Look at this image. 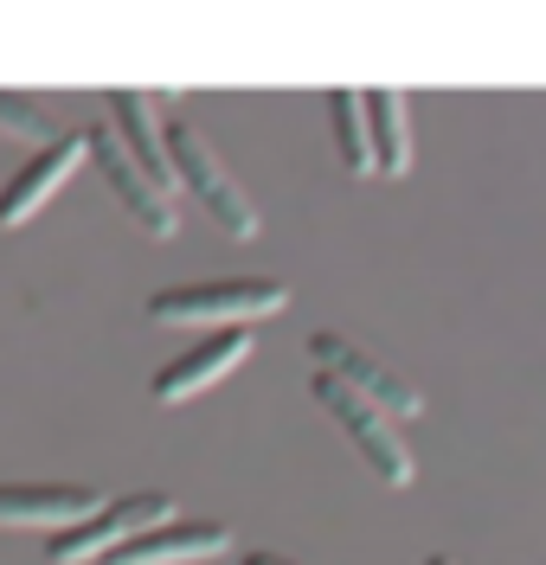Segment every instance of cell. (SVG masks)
Returning a JSON list of instances; mask_svg holds the SVG:
<instances>
[{
  "mask_svg": "<svg viewBox=\"0 0 546 565\" xmlns=\"http://www.w3.org/2000/svg\"><path fill=\"white\" fill-rule=\"evenodd\" d=\"M290 302V289L277 277H213V282H174V289H154L142 316L154 328H245L264 321Z\"/></svg>",
  "mask_w": 546,
  "mask_h": 565,
  "instance_id": "obj_1",
  "label": "cell"
},
{
  "mask_svg": "<svg viewBox=\"0 0 546 565\" xmlns=\"http://www.w3.org/2000/svg\"><path fill=\"white\" fill-rule=\"evenodd\" d=\"M168 154H174V180H181L186 193L213 212L218 232H232V238H257V232H264V212H257V200L238 186V180H232V168L218 161V148L200 136V129L168 122Z\"/></svg>",
  "mask_w": 546,
  "mask_h": 565,
  "instance_id": "obj_2",
  "label": "cell"
},
{
  "mask_svg": "<svg viewBox=\"0 0 546 565\" xmlns=\"http://www.w3.org/2000/svg\"><path fill=\"white\" fill-rule=\"evenodd\" d=\"M309 392H315V405H322L328 418L341 424V437L361 450L366 469H373L386 489H405V482L418 476V462H411V444L399 437V424L386 418L379 405L354 398V392L341 386V380H328V373H315V380H309Z\"/></svg>",
  "mask_w": 546,
  "mask_h": 565,
  "instance_id": "obj_3",
  "label": "cell"
},
{
  "mask_svg": "<svg viewBox=\"0 0 546 565\" xmlns=\"http://www.w3.org/2000/svg\"><path fill=\"white\" fill-rule=\"evenodd\" d=\"M174 521V501L168 494H122V501H104L84 527L58 533V540H45V559L52 565H90V559H109V553H122L129 540H142V533L168 527Z\"/></svg>",
  "mask_w": 546,
  "mask_h": 565,
  "instance_id": "obj_4",
  "label": "cell"
},
{
  "mask_svg": "<svg viewBox=\"0 0 546 565\" xmlns=\"http://www.w3.org/2000/svg\"><path fill=\"white\" fill-rule=\"evenodd\" d=\"M84 141H90V161H97V174L109 180L116 206L129 212V218L142 225L148 238H174V232H181L174 193H168V186H154V174H148L142 161L129 154V141H122L116 129H109V116L97 122V129H84Z\"/></svg>",
  "mask_w": 546,
  "mask_h": 565,
  "instance_id": "obj_5",
  "label": "cell"
},
{
  "mask_svg": "<svg viewBox=\"0 0 546 565\" xmlns=\"http://www.w3.org/2000/svg\"><path fill=\"white\" fill-rule=\"evenodd\" d=\"M309 360H315V373H328V380H341V386L354 392V398H366V405H379L386 418H418L425 412V392L411 386V380H399L386 360H373L366 348H354L347 334H309Z\"/></svg>",
  "mask_w": 546,
  "mask_h": 565,
  "instance_id": "obj_6",
  "label": "cell"
},
{
  "mask_svg": "<svg viewBox=\"0 0 546 565\" xmlns=\"http://www.w3.org/2000/svg\"><path fill=\"white\" fill-rule=\"evenodd\" d=\"M104 508L97 489L77 482H0V527H39V533H72Z\"/></svg>",
  "mask_w": 546,
  "mask_h": 565,
  "instance_id": "obj_7",
  "label": "cell"
},
{
  "mask_svg": "<svg viewBox=\"0 0 546 565\" xmlns=\"http://www.w3.org/2000/svg\"><path fill=\"white\" fill-rule=\"evenodd\" d=\"M77 161H90V141H84V129H65L52 148H39L33 161H26L20 174L0 186V232L26 225V218H33V212L77 174Z\"/></svg>",
  "mask_w": 546,
  "mask_h": 565,
  "instance_id": "obj_8",
  "label": "cell"
},
{
  "mask_svg": "<svg viewBox=\"0 0 546 565\" xmlns=\"http://www.w3.org/2000/svg\"><path fill=\"white\" fill-rule=\"evenodd\" d=\"M245 353H251V334H245V328H225V334H213V341L186 348L181 360H168L148 392H154V405H186V398H200L206 386H218Z\"/></svg>",
  "mask_w": 546,
  "mask_h": 565,
  "instance_id": "obj_9",
  "label": "cell"
},
{
  "mask_svg": "<svg viewBox=\"0 0 546 565\" xmlns=\"http://www.w3.org/2000/svg\"><path fill=\"white\" fill-rule=\"evenodd\" d=\"M104 109H109V129L129 141V154H136L148 174H154V186L181 193V180H174V154H168V122H161V97H148V90H109Z\"/></svg>",
  "mask_w": 546,
  "mask_h": 565,
  "instance_id": "obj_10",
  "label": "cell"
},
{
  "mask_svg": "<svg viewBox=\"0 0 546 565\" xmlns=\"http://www.w3.org/2000/svg\"><path fill=\"white\" fill-rule=\"evenodd\" d=\"M218 553H232L225 521H168V527L129 540L122 553H109L104 565H186V559H218Z\"/></svg>",
  "mask_w": 546,
  "mask_h": 565,
  "instance_id": "obj_11",
  "label": "cell"
},
{
  "mask_svg": "<svg viewBox=\"0 0 546 565\" xmlns=\"http://www.w3.org/2000/svg\"><path fill=\"white\" fill-rule=\"evenodd\" d=\"M328 122H334L341 168H347L354 180L379 174V154H373V122H366V97H361V90H328Z\"/></svg>",
  "mask_w": 546,
  "mask_h": 565,
  "instance_id": "obj_12",
  "label": "cell"
},
{
  "mask_svg": "<svg viewBox=\"0 0 546 565\" xmlns=\"http://www.w3.org/2000/svg\"><path fill=\"white\" fill-rule=\"evenodd\" d=\"M366 122H373V154H379V174L399 180L411 168V116H405L399 90H366Z\"/></svg>",
  "mask_w": 546,
  "mask_h": 565,
  "instance_id": "obj_13",
  "label": "cell"
},
{
  "mask_svg": "<svg viewBox=\"0 0 546 565\" xmlns=\"http://www.w3.org/2000/svg\"><path fill=\"white\" fill-rule=\"evenodd\" d=\"M0 136L7 141H26V148H52V141L65 136V129H52L45 122V109L33 104V97H13V90H0Z\"/></svg>",
  "mask_w": 546,
  "mask_h": 565,
  "instance_id": "obj_14",
  "label": "cell"
},
{
  "mask_svg": "<svg viewBox=\"0 0 546 565\" xmlns=\"http://www.w3.org/2000/svg\"><path fill=\"white\" fill-rule=\"evenodd\" d=\"M245 565H290V559H277V553H245Z\"/></svg>",
  "mask_w": 546,
  "mask_h": 565,
  "instance_id": "obj_15",
  "label": "cell"
},
{
  "mask_svg": "<svg viewBox=\"0 0 546 565\" xmlns=\"http://www.w3.org/2000/svg\"><path fill=\"white\" fill-rule=\"evenodd\" d=\"M425 565H457V559H450V553H431V559H425Z\"/></svg>",
  "mask_w": 546,
  "mask_h": 565,
  "instance_id": "obj_16",
  "label": "cell"
}]
</instances>
